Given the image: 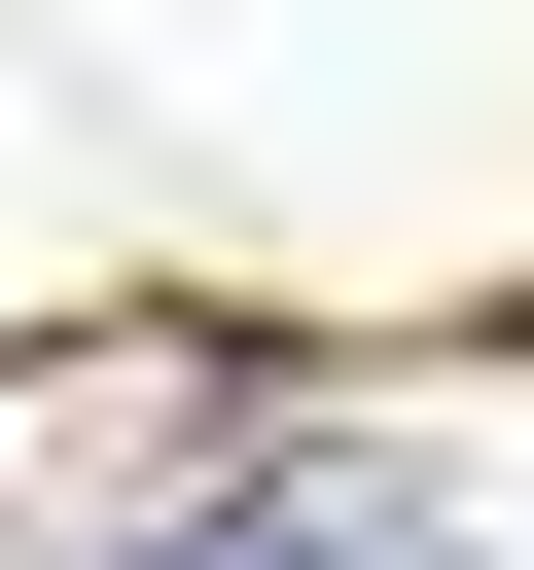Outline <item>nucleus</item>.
I'll return each instance as SVG.
<instances>
[{
    "instance_id": "obj_1",
    "label": "nucleus",
    "mask_w": 534,
    "mask_h": 570,
    "mask_svg": "<svg viewBox=\"0 0 534 570\" xmlns=\"http://www.w3.org/2000/svg\"><path fill=\"white\" fill-rule=\"evenodd\" d=\"M249 499V356L214 321H71V356H0V534L36 570H178Z\"/></svg>"
}]
</instances>
